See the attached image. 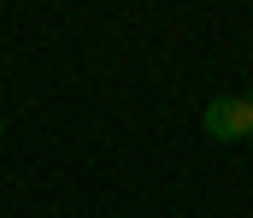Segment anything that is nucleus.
Masks as SVG:
<instances>
[{"mask_svg": "<svg viewBox=\"0 0 253 218\" xmlns=\"http://www.w3.org/2000/svg\"><path fill=\"white\" fill-rule=\"evenodd\" d=\"M248 100H253V94H248Z\"/></svg>", "mask_w": 253, "mask_h": 218, "instance_id": "3", "label": "nucleus"}, {"mask_svg": "<svg viewBox=\"0 0 253 218\" xmlns=\"http://www.w3.org/2000/svg\"><path fill=\"white\" fill-rule=\"evenodd\" d=\"M0 136H6V124H0Z\"/></svg>", "mask_w": 253, "mask_h": 218, "instance_id": "2", "label": "nucleus"}, {"mask_svg": "<svg viewBox=\"0 0 253 218\" xmlns=\"http://www.w3.org/2000/svg\"><path fill=\"white\" fill-rule=\"evenodd\" d=\"M200 124H206L212 142H248L253 136V100L248 94H218V100H206Z\"/></svg>", "mask_w": 253, "mask_h": 218, "instance_id": "1", "label": "nucleus"}]
</instances>
